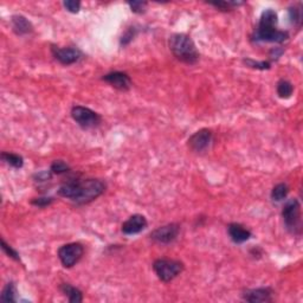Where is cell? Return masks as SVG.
Masks as SVG:
<instances>
[{
  "mask_svg": "<svg viewBox=\"0 0 303 303\" xmlns=\"http://www.w3.org/2000/svg\"><path fill=\"white\" fill-rule=\"evenodd\" d=\"M294 93V86L286 80H281L277 83V95L281 99H289Z\"/></svg>",
  "mask_w": 303,
  "mask_h": 303,
  "instance_id": "ffe728a7",
  "label": "cell"
},
{
  "mask_svg": "<svg viewBox=\"0 0 303 303\" xmlns=\"http://www.w3.org/2000/svg\"><path fill=\"white\" fill-rule=\"evenodd\" d=\"M288 193H289L288 185L284 184V182H281V184H277L275 187L272 188L271 199L273 201H282L285 199Z\"/></svg>",
  "mask_w": 303,
  "mask_h": 303,
  "instance_id": "d6986e66",
  "label": "cell"
},
{
  "mask_svg": "<svg viewBox=\"0 0 303 303\" xmlns=\"http://www.w3.org/2000/svg\"><path fill=\"white\" fill-rule=\"evenodd\" d=\"M128 5L133 12L141 15V13L145 12L146 6H147V3L146 2H130V3H128Z\"/></svg>",
  "mask_w": 303,
  "mask_h": 303,
  "instance_id": "83f0119b",
  "label": "cell"
},
{
  "mask_svg": "<svg viewBox=\"0 0 303 303\" xmlns=\"http://www.w3.org/2000/svg\"><path fill=\"white\" fill-rule=\"evenodd\" d=\"M12 30L17 36H25L34 31V26L31 22H29L24 16L16 15L11 18Z\"/></svg>",
  "mask_w": 303,
  "mask_h": 303,
  "instance_id": "9a60e30c",
  "label": "cell"
},
{
  "mask_svg": "<svg viewBox=\"0 0 303 303\" xmlns=\"http://www.w3.org/2000/svg\"><path fill=\"white\" fill-rule=\"evenodd\" d=\"M168 45L173 56L182 63L193 65L199 60V51L197 50L194 42L188 35H172L169 38Z\"/></svg>",
  "mask_w": 303,
  "mask_h": 303,
  "instance_id": "3957f363",
  "label": "cell"
},
{
  "mask_svg": "<svg viewBox=\"0 0 303 303\" xmlns=\"http://www.w3.org/2000/svg\"><path fill=\"white\" fill-rule=\"evenodd\" d=\"M84 247L80 243H69L58 249V258L64 268H73L83 257Z\"/></svg>",
  "mask_w": 303,
  "mask_h": 303,
  "instance_id": "52a82bcc",
  "label": "cell"
},
{
  "mask_svg": "<svg viewBox=\"0 0 303 303\" xmlns=\"http://www.w3.org/2000/svg\"><path fill=\"white\" fill-rule=\"evenodd\" d=\"M0 299L3 302H17V288H16L15 283L9 282L4 286Z\"/></svg>",
  "mask_w": 303,
  "mask_h": 303,
  "instance_id": "ac0fdd59",
  "label": "cell"
},
{
  "mask_svg": "<svg viewBox=\"0 0 303 303\" xmlns=\"http://www.w3.org/2000/svg\"><path fill=\"white\" fill-rule=\"evenodd\" d=\"M289 19H290L291 24H294L295 26L299 28L302 23V10H301V5H294L291 8H289Z\"/></svg>",
  "mask_w": 303,
  "mask_h": 303,
  "instance_id": "44dd1931",
  "label": "cell"
},
{
  "mask_svg": "<svg viewBox=\"0 0 303 303\" xmlns=\"http://www.w3.org/2000/svg\"><path fill=\"white\" fill-rule=\"evenodd\" d=\"M106 191V184L100 179H74L62 185L58 190L61 197L70 199L78 205L89 204Z\"/></svg>",
  "mask_w": 303,
  "mask_h": 303,
  "instance_id": "6da1fadb",
  "label": "cell"
},
{
  "mask_svg": "<svg viewBox=\"0 0 303 303\" xmlns=\"http://www.w3.org/2000/svg\"><path fill=\"white\" fill-rule=\"evenodd\" d=\"M61 291L67 296L70 303H81L83 301V292L76 286L69 284V283H63L60 286Z\"/></svg>",
  "mask_w": 303,
  "mask_h": 303,
  "instance_id": "2e32d148",
  "label": "cell"
},
{
  "mask_svg": "<svg viewBox=\"0 0 303 303\" xmlns=\"http://www.w3.org/2000/svg\"><path fill=\"white\" fill-rule=\"evenodd\" d=\"M2 247H3V250H4V252L9 257H11V258H13L15 260H17V262H21V257H19V253L16 251V250L13 249L11 245H9V244L6 243L4 239H2Z\"/></svg>",
  "mask_w": 303,
  "mask_h": 303,
  "instance_id": "484cf974",
  "label": "cell"
},
{
  "mask_svg": "<svg viewBox=\"0 0 303 303\" xmlns=\"http://www.w3.org/2000/svg\"><path fill=\"white\" fill-rule=\"evenodd\" d=\"M148 225L147 219L142 214H133L122 224V232L127 236H132V234H138L142 232Z\"/></svg>",
  "mask_w": 303,
  "mask_h": 303,
  "instance_id": "4fadbf2b",
  "label": "cell"
},
{
  "mask_svg": "<svg viewBox=\"0 0 303 303\" xmlns=\"http://www.w3.org/2000/svg\"><path fill=\"white\" fill-rule=\"evenodd\" d=\"M282 217L285 227L291 233H301V204L297 199L286 201L282 210Z\"/></svg>",
  "mask_w": 303,
  "mask_h": 303,
  "instance_id": "5b68a950",
  "label": "cell"
},
{
  "mask_svg": "<svg viewBox=\"0 0 303 303\" xmlns=\"http://www.w3.org/2000/svg\"><path fill=\"white\" fill-rule=\"evenodd\" d=\"M54 201L55 199L51 197H39V198H34V199L31 200V204L34 205V206L44 208L49 206V205H51Z\"/></svg>",
  "mask_w": 303,
  "mask_h": 303,
  "instance_id": "d4e9b609",
  "label": "cell"
},
{
  "mask_svg": "<svg viewBox=\"0 0 303 303\" xmlns=\"http://www.w3.org/2000/svg\"><path fill=\"white\" fill-rule=\"evenodd\" d=\"M153 270L160 281L167 283L180 275L184 270V263L177 259L159 258L153 263Z\"/></svg>",
  "mask_w": 303,
  "mask_h": 303,
  "instance_id": "277c9868",
  "label": "cell"
},
{
  "mask_svg": "<svg viewBox=\"0 0 303 303\" xmlns=\"http://www.w3.org/2000/svg\"><path fill=\"white\" fill-rule=\"evenodd\" d=\"M50 171L54 174L61 175V174L68 173V172L70 171V167H69V165H68L67 162H64L63 160H56L51 164Z\"/></svg>",
  "mask_w": 303,
  "mask_h": 303,
  "instance_id": "7402d4cb",
  "label": "cell"
},
{
  "mask_svg": "<svg viewBox=\"0 0 303 303\" xmlns=\"http://www.w3.org/2000/svg\"><path fill=\"white\" fill-rule=\"evenodd\" d=\"M71 117L78 126L82 127L83 129L96 128L102 122V117L90 108L82 106H75L71 109Z\"/></svg>",
  "mask_w": 303,
  "mask_h": 303,
  "instance_id": "8992f818",
  "label": "cell"
},
{
  "mask_svg": "<svg viewBox=\"0 0 303 303\" xmlns=\"http://www.w3.org/2000/svg\"><path fill=\"white\" fill-rule=\"evenodd\" d=\"M51 173H52L51 171H49V172H41V173L36 174L35 178L37 179V181H47L48 179L51 178Z\"/></svg>",
  "mask_w": 303,
  "mask_h": 303,
  "instance_id": "f546056e",
  "label": "cell"
},
{
  "mask_svg": "<svg viewBox=\"0 0 303 303\" xmlns=\"http://www.w3.org/2000/svg\"><path fill=\"white\" fill-rule=\"evenodd\" d=\"M135 34H136L135 28H129L128 30L125 32V35H123L122 38H121V45H122V47H126V45H128L130 42L134 39Z\"/></svg>",
  "mask_w": 303,
  "mask_h": 303,
  "instance_id": "4316f807",
  "label": "cell"
},
{
  "mask_svg": "<svg viewBox=\"0 0 303 303\" xmlns=\"http://www.w3.org/2000/svg\"><path fill=\"white\" fill-rule=\"evenodd\" d=\"M244 63H245L249 68H252V69H258V70H268V69H270V65H271L269 62H265V61L256 62L253 60H250V58L244 60Z\"/></svg>",
  "mask_w": 303,
  "mask_h": 303,
  "instance_id": "cb8c5ba5",
  "label": "cell"
},
{
  "mask_svg": "<svg viewBox=\"0 0 303 303\" xmlns=\"http://www.w3.org/2000/svg\"><path fill=\"white\" fill-rule=\"evenodd\" d=\"M242 2H213L210 3V5L214 6V8L219 10V11H230L231 9L238 8V6L243 5Z\"/></svg>",
  "mask_w": 303,
  "mask_h": 303,
  "instance_id": "603a6c76",
  "label": "cell"
},
{
  "mask_svg": "<svg viewBox=\"0 0 303 303\" xmlns=\"http://www.w3.org/2000/svg\"><path fill=\"white\" fill-rule=\"evenodd\" d=\"M179 232H180V225L177 223H171L152 231L149 237L155 243L169 244L178 238Z\"/></svg>",
  "mask_w": 303,
  "mask_h": 303,
  "instance_id": "ba28073f",
  "label": "cell"
},
{
  "mask_svg": "<svg viewBox=\"0 0 303 303\" xmlns=\"http://www.w3.org/2000/svg\"><path fill=\"white\" fill-rule=\"evenodd\" d=\"M244 301L250 303H264L273 301V290L269 286L266 288L246 289L242 294Z\"/></svg>",
  "mask_w": 303,
  "mask_h": 303,
  "instance_id": "7c38bea8",
  "label": "cell"
},
{
  "mask_svg": "<svg viewBox=\"0 0 303 303\" xmlns=\"http://www.w3.org/2000/svg\"><path fill=\"white\" fill-rule=\"evenodd\" d=\"M282 54H283V49L275 48L270 51V57H271V60H278Z\"/></svg>",
  "mask_w": 303,
  "mask_h": 303,
  "instance_id": "4dcf8cb0",
  "label": "cell"
},
{
  "mask_svg": "<svg viewBox=\"0 0 303 303\" xmlns=\"http://www.w3.org/2000/svg\"><path fill=\"white\" fill-rule=\"evenodd\" d=\"M213 141V134L210 129L203 128L195 132L193 135L188 139V147L191 151L195 153H203L210 148L211 143Z\"/></svg>",
  "mask_w": 303,
  "mask_h": 303,
  "instance_id": "9c48e42d",
  "label": "cell"
},
{
  "mask_svg": "<svg viewBox=\"0 0 303 303\" xmlns=\"http://www.w3.org/2000/svg\"><path fill=\"white\" fill-rule=\"evenodd\" d=\"M102 80L120 91H128L132 87V78L129 77L128 74L122 73V71H113V73L104 75Z\"/></svg>",
  "mask_w": 303,
  "mask_h": 303,
  "instance_id": "8fae6325",
  "label": "cell"
},
{
  "mask_svg": "<svg viewBox=\"0 0 303 303\" xmlns=\"http://www.w3.org/2000/svg\"><path fill=\"white\" fill-rule=\"evenodd\" d=\"M278 17L273 10L268 9L262 12L258 26L252 36V41L256 43L266 42V43H283L289 38L286 31L277 30Z\"/></svg>",
  "mask_w": 303,
  "mask_h": 303,
  "instance_id": "7a4b0ae2",
  "label": "cell"
},
{
  "mask_svg": "<svg viewBox=\"0 0 303 303\" xmlns=\"http://www.w3.org/2000/svg\"><path fill=\"white\" fill-rule=\"evenodd\" d=\"M2 160L6 162V164L12 166L15 168H22L24 166V159L23 156L15 154V153H8L3 152L2 153Z\"/></svg>",
  "mask_w": 303,
  "mask_h": 303,
  "instance_id": "e0dca14e",
  "label": "cell"
},
{
  "mask_svg": "<svg viewBox=\"0 0 303 303\" xmlns=\"http://www.w3.org/2000/svg\"><path fill=\"white\" fill-rule=\"evenodd\" d=\"M51 52L55 60L63 65H71L82 58V52L78 50L77 48L52 47Z\"/></svg>",
  "mask_w": 303,
  "mask_h": 303,
  "instance_id": "30bf717a",
  "label": "cell"
},
{
  "mask_svg": "<svg viewBox=\"0 0 303 303\" xmlns=\"http://www.w3.org/2000/svg\"><path fill=\"white\" fill-rule=\"evenodd\" d=\"M63 6L67 9V11H69L71 13H78L81 10V3L74 2V0H68V2H64Z\"/></svg>",
  "mask_w": 303,
  "mask_h": 303,
  "instance_id": "f1b7e54d",
  "label": "cell"
},
{
  "mask_svg": "<svg viewBox=\"0 0 303 303\" xmlns=\"http://www.w3.org/2000/svg\"><path fill=\"white\" fill-rule=\"evenodd\" d=\"M227 232H229L231 240L236 244L245 243L246 240H249L252 237L251 231L238 223L229 224V226H227Z\"/></svg>",
  "mask_w": 303,
  "mask_h": 303,
  "instance_id": "5bb4252c",
  "label": "cell"
}]
</instances>
